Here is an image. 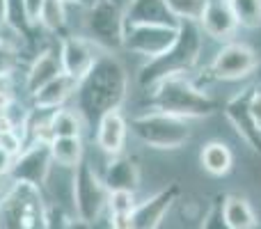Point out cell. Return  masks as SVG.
I'll list each match as a JSON object with an SVG mask.
<instances>
[{"label":"cell","mask_w":261,"mask_h":229,"mask_svg":"<svg viewBox=\"0 0 261 229\" xmlns=\"http://www.w3.org/2000/svg\"><path fill=\"white\" fill-rule=\"evenodd\" d=\"M39 26H44L48 32H60L67 26V5H62L60 0H46L41 7Z\"/></svg>","instance_id":"26"},{"label":"cell","mask_w":261,"mask_h":229,"mask_svg":"<svg viewBox=\"0 0 261 229\" xmlns=\"http://www.w3.org/2000/svg\"><path fill=\"white\" fill-rule=\"evenodd\" d=\"M87 225L81 222L78 218H69L62 211H50V222L48 229H85Z\"/></svg>","instance_id":"30"},{"label":"cell","mask_w":261,"mask_h":229,"mask_svg":"<svg viewBox=\"0 0 261 229\" xmlns=\"http://www.w3.org/2000/svg\"><path fill=\"white\" fill-rule=\"evenodd\" d=\"M53 167L55 165L48 142L46 140H35V142L25 144V149L14 158V165L9 170V181H21V184L44 188Z\"/></svg>","instance_id":"8"},{"label":"cell","mask_w":261,"mask_h":229,"mask_svg":"<svg viewBox=\"0 0 261 229\" xmlns=\"http://www.w3.org/2000/svg\"><path fill=\"white\" fill-rule=\"evenodd\" d=\"M78 83L81 81L67 76V73H60L55 81H50L48 85H44L39 92L32 94V108L41 110V113H53V110L67 108L69 101L76 99Z\"/></svg>","instance_id":"15"},{"label":"cell","mask_w":261,"mask_h":229,"mask_svg":"<svg viewBox=\"0 0 261 229\" xmlns=\"http://www.w3.org/2000/svg\"><path fill=\"white\" fill-rule=\"evenodd\" d=\"M250 115H252L254 126L261 131V90L252 87V94H250Z\"/></svg>","instance_id":"32"},{"label":"cell","mask_w":261,"mask_h":229,"mask_svg":"<svg viewBox=\"0 0 261 229\" xmlns=\"http://www.w3.org/2000/svg\"><path fill=\"white\" fill-rule=\"evenodd\" d=\"M257 71H259V73H261V64H259V67H257Z\"/></svg>","instance_id":"38"},{"label":"cell","mask_w":261,"mask_h":229,"mask_svg":"<svg viewBox=\"0 0 261 229\" xmlns=\"http://www.w3.org/2000/svg\"><path fill=\"white\" fill-rule=\"evenodd\" d=\"M62 5H78V3H83V0H60Z\"/></svg>","instance_id":"37"},{"label":"cell","mask_w":261,"mask_h":229,"mask_svg":"<svg viewBox=\"0 0 261 229\" xmlns=\"http://www.w3.org/2000/svg\"><path fill=\"white\" fill-rule=\"evenodd\" d=\"M179 195H181L179 186L170 184L163 190H158L156 195H151L149 199L140 202L130 213V229H158L163 218L167 216V211L179 199Z\"/></svg>","instance_id":"12"},{"label":"cell","mask_w":261,"mask_h":229,"mask_svg":"<svg viewBox=\"0 0 261 229\" xmlns=\"http://www.w3.org/2000/svg\"><path fill=\"white\" fill-rule=\"evenodd\" d=\"M259 67L257 53L248 44L229 41L216 53L211 62V73L218 81H241L254 73Z\"/></svg>","instance_id":"10"},{"label":"cell","mask_w":261,"mask_h":229,"mask_svg":"<svg viewBox=\"0 0 261 229\" xmlns=\"http://www.w3.org/2000/svg\"><path fill=\"white\" fill-rule=\"evenodd\" d=\"M126 138H128V121L122 115V110H113V113L103 115L96 121V147L106 156L110 158L122 156L124 147H126Z\"/></svg>","instance_id":"14"},{"label":"cell","mask_w":261,"mask_h":229,"mask_svg":"<svg viewBox=\"0 0 261 229\" xmlns=\"http://www.w3.org/2000/svg\"><path fill=\"white\" fill-rule=\"evenodd\" d=\"M50 209L44 188L12 181L0 195V229H48Z\"/></svg>","instance_id":"4"},{"label":"cell","mask_w":261,"mask_h":229,"mask_svg":"<svg viewBox=\"0 0 261 229\" xmlns=\"http://www.w3.org/2000/svg\"><path fill=\"white\" fill-rule=\"evenodd\" d=\"M108 193H115V190H128V193H135L140 186V167L138 163L130 156H115L108 161L106 165V172L101 174Z\"/></svg>","instance_id":"19"},{"label":"cell","mask_w":261,"mask_h":229,"mask_svg":"<svg viewBox=\"0 0 261 229\" xmlns=\"http://www.w3.org/2000/svg\"><path fill=\"white\" fill-rule=\"evenodd\" d=\"M179 37V26H126L122 48L144 60H156L174 46Z\"/></svg>","instance_id":"9"},{"label":"cell","mask_w":261,"mask_h":229,"mask_svg":"<svg viewBox=\"0 0 261 229\" xmlns=\"http://www.w3.org/2000/svg\"><path fill=\"white\" fill-rule=\"evenodd\" d=\"M239 26L243 28H259L261 26V0H229Z\"/></svg>","instance_id":"25"},{"label":"cell","mask_w":261,"mask_h":229,"mask_svg":"<svg viewBox=\"0 0 261 229\" xmlns=\"http://www.w3.org/2000/svg\"><path fill=\"white\" fill-rule=\"evenodd\" d=\"M9 184H12V181H9V179H7V176H5V174H0V195H3L5 190L9 188Z\"/></svg>","instance_id":"36"},{"label":"cell","mask_w":261,"mask_h":229,"mask_svg":"<svg viewBox=\"0 0 261 229\" xmlns=\"http://www.w3.org/2000/svg\"><path fill=\"white\" fill-rule=\"evenodd\" d=\"M222 216L231 229H259L257 213L252 204L239 195H225L222 197Z\"/></svg>","instance_id":"20"},{"label":"cell","mask_w":261,"mask_h":229,"mask_svg":"<svg viewBox=\"0 0 261 229\" xmlns=\"http://www.w3.org/2000/svg\"><path fill=\"white\" fill-rule=\"evenodd\" d=\"M108 188H106L101 174L94 170L90 161H83L71 172V199L76 218L85 225L99 220L103 209H108Z\"/></svg>","instance_id":"6"},{"label":"cell","mask_w":261,"mask_h":229,"mask_svg":"<svg viewBox=\"0 0 261 229\" xmlns=\"http://www.w3.org/2000/svg\"><path fill=\"white\" fill-rule=\"evenodd\" d=\"M128 129L133 131V135L144 142L151 149H179L190 140V126L188 119L181 117L161 113V110H149V113L135 115L128 121Z\"/></svg>","instance_id":"5"},{"label":"cell","mask_w":261,"mask_h":229,"mask_svg":"<svg viewBox=\"0 0 261 229\" xmlns=\"http://www.w3.org/2000/svg\"><path fill=\"white\" fill-rule=\"evenodd\" d=\"M12 165H14V156H9V154L0 147V174H5L9 179V170H12Z\"/></svg>","instance_id":"33"},{"label":"cell","mask_w":261,"mask_h":229,"mask_svg":"<svg viewBox=\"0 0 261 229\" xmlns=\"http://www.w3.org/2000/svg\"><path fill=\"white\" fill-rule=\"evenodd\" d=\"M7 32H14V30H12L9 26H0V41H9V44H14V41L9 39V37H5ZM16 35H18V32H16Z\"/></svg>","instance_id":"35"},{"label":"cell","mask_w":261,"mask_h":229,"mask_svg":"<svg viewBox=\"0 0 261 229\" xmlns=\"http://www.w3.org/2000/svg\"><path fill=\"white\" fill-rule=\"evenodd\" d=\"M9 18V0H0V26H7Z\"/></svg>","instance_id":"34"},{"label":"cell","mask_w":261,"mask_h":229,"mask_svg":"<svg viewBox=\"0 0 261 229\" xmlns=\"http://www.w3.org/2000/svg\"><path fill=\"white\" fill-rule=\"evenodd\" d=\"M202 55V30L197 23H179V37H176L174 46L161 58L149 60L140 67L138 83L147 90L158 85L161 81L172 76H188L199 62Z\"/></svg>","instance_id":"2"},{"label":"cell","mask_w":261,"mask_h":229,"mask_svg":"<svg viewBox=\"0 0 261 229\" xmlns=\"http://www.w3.org/2000/svg\"><path fill=\"white\" fill-rule=\"evenodd\" d=\"M85 30L87 39L94 41L103 53L122 48L126 35V18L122 5L117 0H92L85 16Z\"/></svg>","instance_id":"7"},{"label":"cell","mask_w":261,"mask_h":229,"mask_svg":"<svg viewBox=\"0 0 261 229\" xmlns=\"http://www.w3.org/2000/svg\"><path fill=\"white\" fill-rule=\"evenodd\" d=\"M135 207H138L135 193H128V190H115V193L108 195L110 216H130Z\"/></svg>","instance_id":"27"},{"label":"cell","mask_w":261,"mask_h":229,"mask_svg":"<svg viewBox=\"0 0 261 229\" xmlns=\"http://www.w3.org/2000/svg\"><path fill=\"white\" fill-rule=\"evenodd\" d=\"M153 110L181 117V119H199L216 113L218 104L197 87L188 76H172L153 85L151 90Z\"/></svg>","instance_id":"3"},{"label":"cell","mask_w":261,"mask_h":229,"mask_svg":"<svg viewBox=\"0 0 261 229\" xmlns=\"http://www.w3.org/2000/svg\"><path fill=\"white\" fill-rule=\"evenodd\" d=\"M199 163H202V167L208 174L225 176L227 172L234 167V154H231V149L227 147L225 142L211 140V142H206L202 147V151H199Z\"/></svg>","instance_id":"22"},{"label":"cell","mask_w":261,"mask_h":229,"mask_svg":"<svg viewBox=\"0 0 261 229\" xmlns=\"http://www.w3.org/2000/svg\"><path fill=\"white\" fill-rule=\"evenodd\" d=\"M44 3L46 0H23V14H25V21L30 28L39 26V16H41Z\"/></svg>","instance_id":"31"},{"label":"cell","mask_w":261,"mask_h":229,"mask_svg":"<svg viewBox=\"0 0 261 229\" xmlns=\"http://www.w3.org/2000/svg\"><path fill=\"white\" fill-rule=\"evenodd\" d=\"M128 96L126 67L113 53H101L94 67L78 83L76 110L87 124H96L103 115L122 110Z\"/></svg>","instance_id":"1"},{"label":"cell","mask_w":261,"mask_h":229,"mask_svg":"<svg viewBox=\"0 0 261 229\" xmlns=\"http://www.w3.org/2000/svg\"><path fill=\"white\" fill-rule=\"evenodd\" d=\"M202 229H231L227 225L225 216H222V197H216V202L211 204L206 218L202 222Z\"/></svg>","instance_id":"29"},{"label":"cell","mask_w":261,"mask_h":229,"mask_svg":"<svg viewBox=\"0 0 261 229\" xmlns=\"http://www.w3.org/2000/svg\"><path fill=\"white\" fill-rule=\"evenodd\" d=\"M18 67V46L0 41V76H9Z\"/></svg>","instance_id":"28"},{"label":"cell","mask_w":261,"mask_h":229,"mask_svg":"<svg viewBox=\"0 0 261 229\" xmlns=\"http://www.w3.org/2000/svg\"><path fill=\"white\" fill-rule=\"evenodd\" d=\"M124 3H128V0H124Z\"/></svg>","instance_id":"39"},{"label":"cell","mask_w":261,"mask_h":229,"mask_svg":"<svg viewBox=\"0 0 261 229\" xmlns=\"http://www.w3.org/2000/svg\"><path fill=\"white\" fill-rule=\"evenodd\" d=\"M58 50L60 60H62V71L67 76L76 78V81H83L90 73V69L94 67V62L99 60V55L103 53L94 41H90L83 35L62 37L58 44Z\"/></svg>","instance_id":"11"},{"label":"cell","mask_w":261,"mask_h":229,"mask_svg":"<svg viewBox=\"0 0 261 229\" xmlns=\"http://www.w3.org/2000/svg\"><path fill=\"white\" fill-rule=\"evenodd\" d=\"M62 71V60H60V50L58 48H44L41 53L35 55V60L30 62L25 71V90L28 94L39 92L44 85H48L50 81L60 76Z\"/></svg>","instance_id":"18"},{"label":"cell","mask_w":261,"mask_h":229,"mask_svg":"<svg viewBox=\"0 0 261 229\" xmlns=\"http://www.w3.org/2000/svg\"><path fill=\"white\" fill-rule=\"evenodd\" d=\"M124 18L126 26H179L165 0H128Z\"/></svg>","instance_id":"17"},{"label":"cell","mask_w":261,"mask_h":229,"mask_svg":"<svg viewBox=\"0 0 261 229\" xmlns=\"http://www.w3.org/2000/svg\"><path fill=\"white\" fill-rule=\"evenodd\" d=\"M165 5L179 23H199L204 7H206V0H165Z\"/></svg>","instance_id":"24"},{"label":"cell","mask_w":261,"mask_h":229,"mask_svg":"<svg viewBox=\"0 0 261 229\" xmlns=\"http://www.w3.org/2000/svg\"><path fill=\"white\" fill-rule=\"evenodd\" d=\"M239 28L229 0H206L204 14L199 18V30L213 39H229Z\"/></svg>","instance_id":"16"},{"label":"cell","mask_w":261,"mask_h":229,"mask_svg":"<svg viewBox=\"0 0 261 229\" xmlns=\"http://www.w3.org/2000/svg\"><path fill=\"white\" fill-rule=\"evenodd\" d=\"M250 94H252V87H245L239 94L231 96L225 104V117L241 135V140H245L248 147L261 154V131L254 126L252 115H250Z\"/></svg>","instance_id":"13"},{"label":"cell","mask_w":261,"mask_h":229,"mask_svg":"<svg viewBox=\"0 0 261 229\" xmlns=\"http://www.w3.org/2000/svg\"><path fill=\"white\" fill-rule=\"evenodd\" d=\"M85 119L76 108H60L48 115V140L53 138H83Z\"/></svg>","instance_id":"23"},{"label":"cell","mask_w":261,"mask_h":229,"mask_svg":"<svg viewBox=\"0 0 261 229\" xmlns=\"http://www.w3.org/2000/svg\"><path fill=\"white\" fill-rule=\"evenodd\" d=\"M53 165L64 167V170H76L85 161V142L83 138H53L48 140Z\"/></svg>","instance_id":"21"}]
</instances>
